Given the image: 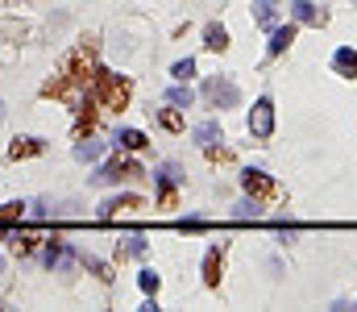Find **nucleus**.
Here are the masks:
<instances>
[{
	"instance_id": "obj_1",
	"label": "nucleus",
	"mask_w": 357,
	"mask_h": 312,
	"mask_svg": "<svg viewBox=\"0 0 357 312\" xmlns=\"http://www.w3.org/2000/svg\"><path fill=\"white\" fill-rule=\"evenodd\" d=\"M91 96L100 101V108H108V112H125V108H129V96H133V84H129L125 75H112V71L96 67V75H91Z\"/></svg>"
},
{
	"instance_id": "obj_2",
	"label": "nucleus",
	"mask_w": 357,
	"mask_h": 312,
	"mask_svg": "<svg viewBox=\"0 0 357 312\" xmlns=\"http://www.w3.org/2000/svg\"><path fill=\"white\" fill-rule=\"evenodd\" d=\"M241 188H245V196H254V200H262V205H282V200H287L282 184H278L274 175H266V171H258V167L241 171Z\"/></svg>"
},
{
	"instance_id": "obj_3",
	"label": "nucleus",
	"mask_w": 357,
	"mask_h": 312,
	"mask_svg": "<svg viewBox=\"0 0 357 312\" xmlns=\"http://www.w3.org/2000/svg\"><path fill=\"white\" fill-rule=\"evenodd\" d=\"M204 101L212 104V108H237V104H241V88H237L229 75H212V80L204 84Z\"/></svg>"
},
{
	"instance_id": "obj_4",
	"label": "nucleus",
	"mask_w": 357,
	"mask_h": 312,
	"mask_svg": "<svg viewBox=\"0 0 357 312\" xmlns=\"http://www.w3.org/2000/svg\"><path fill=\"white\" fill-rule=\"evenodd\" d=\"M146 171H142V163H125V158H112V163H104L96 175H91V184H121V179H142Z\"/></svg>"
},
{
	"instance_id": "obj_5",
	"label": "nucleus",
	"mask_w": 357,
	"mask_h": 312,
	"mask_svg": "<svg viewBox=\"0 0 357 312\" xmlns=\"http://www.w3.org/2000/svg\"><path fill=\"white\" fill-rule=\"evenodd\" d=\"M250 133L258 142H266L270 133H274V101L270 96H258L254 101V108H250Z\"/></svg>"
},
{
	"instance_id": "obj_6",
	"label": "nucleus",
	"mask_w": 357,
	"mask_h": 312,
	"mask_svg": "<svg viewBox=\"0 0 357 312\" xmlns=\"http://www.w3.org/2000/svg\"><path fill=\"white\" fill-rule=\"evenodd\" d=\"M291 21H299V25H328V13L316 4V0H291Z\"/></svg>"
},
{
	"instance_id": "obj_7",
	"label": "nucleus",
	"mask_w": 357,
	"mask_h": 312,
	"mask_svg": "<svg viewBox=\"0 0 357 312\" xmlns=\"http://www.w3.org/2000/svg\"><path fill=\"white\" fill-rule=\"evenodd\" d=\"M295 34H299V21H287V25H274L270 29V42H266V54L270 59H278L291 42H295Z\"/></svg>"
},
{
	"instance_id": "obj_8",
	"label": "nucleus",
	"mask_w": 357,
	"mask_h": 312,
	"mask_svg": "<svg viewBox=\"0 0 357 312\" xmlns=\"http://www.w3.org/2000/svg\"><path fill=\"white\" fill-rule=\"evenodd\" d=\"M137 208H146V200L129 192V196H112V200H104L96 212H100V221H108V216H116V212H137Z\"/></svg>"
},
{
	"instance_id": "obj_9",
	"label": "nucleus",
	"mask_w": 357,
	"mask_h": 312,
	"mask_svg": "<svg viewBox=\"0 0 357 312\" xmlns=\"http://www.w3.org/2000/svg\"><path fill=\"white\" fill-rule=\"evenodd\" d=\"M220 275H225V254H220V246H212L208 254H204V288H220Z\"/></svg>"
},
{
	"instance_id": "obj_10",
	"label": "nucleus",
	"mask_w": 357,
	"mask_h": 312,
	"mask_svg": "<svg viewBox=\"0 0 357 312\" xmlns=\"http://www.w3.org/2000/svg\"><path fill=\"white\" fill-rule=\"evenodd\" d=\"M333 75L357 80V50L354 46H337V54H333Z\"/></svg>"
},
{
	"instance_id": "obj_11",
	"label": "nucleus",
	"mask_w": 357,
	"mask_h": 312,
	"mask_svg": "<svg viewBox=\"0 0 357 312\" xmlns=\"http://www.w3.org/2000/svg\"><path fill=\"white\" fill-rule=\"evenodd\" d=\"M204 46H208L212 54H225V50H229V29H225L220 21H208V25H204Z\"/></svg>"
},
{
	"instance_id": "obj_12",
	"label": "nucleus",
	"mask_w": 357,
	"mask_h": 312,
	"mask_svg": "<svg viewBox=\"0 0 357 312\" xmlns=\"http://www.w3.org/2000/svg\"><path fill=\"white\" fill-rule=\"evenodd\" d=\"M38 154H46V142L42 138H17L13 146H8V158H38Z\"/></svg>"
},
{
	"instance_id": "obj_13",
	"label": "nucleus",
	"mask_w": 357,
	"mask_h": 312,
	"mask_svg": "<svg viewBox=\"0 0 357 312\" xmlns=\"http://www.w3.org/2000/svg\"><path fill=\"white\" fill-rule=\"evenodd\" d=\"M278 0H254V21L262 25V29H274L278 25Z\"/></svg>"
},
{
	"instance_id": "obj_14",
	"label": "nucleus",
	"mask_w": 357,
	"mask_h": 312,
	"mask_svg": "<svg viewBox=\"0 0 357 312\" xmlns=\"http://www.w3.org/2000/svg\"><path fill=\"white\" fill-rule=\"evenodd\" d=\"M112 142H116L121 150H129V154H137V150H146V146H150V138H146L142 129H121Z\"/></svg>"
},
{
	"instance_id": "obj_15",
	"label": "nucleus",
	"mask_w": 357,
	"mask_h": 312,
	"mask_svg": "<svg viewBox=\"0 0 357 312\" xmlns=\"http://www.w3.org/2000/svg\"><path fill=\"white\" fill-rule=\"evenodd\" d=\"M191 138H195L199 146H212V142H220V121H199V125L191 129Z\"/></svg>"
},
{
	"instance_id": "obj_16",
	"label": "nucleus",
	"mask_w": 357,
	"mask_h": 312,
	"mask_svg": "<svg viewBox=\"0 0 357 312\" xmlns=\"http://www.w3.org/2000/svg\"><path fill=\"white\" fill-rule=\"evenodd\" d=\"M158 125H162L167 133H183V125H187V121H183V108H175V104H171V108H158Z\"/></svg>"
},
{
	"instance_id": "obj_17",
	"label": "nucleus",
	"mask_w": 357,
	"mask_h": 312,
	"mask_svg": "<svg viewBox=\"0 0 357 312\" xmlns=\"http://www.w3.org/2000/svg\"><path fill=\"white\" fill-rule=\"evenodd\" d=\"M104 150H108V146H104V142H75V158H79V163H96V158H104Z\"/></svg>"
},
{
	"instance_id": "obj_18",
	"label": "nucleus",
	"mask_w": 357,
	"mask_h": 312,
	"mask_svg": "<svg viewBox=\"0 0 357 312\" xmlns=\"http://www.w3.org/2000/svg\"><path fill=\"white\" fill-rule=\"evenodd\" d=\"M137 288H142L146 296H158V288H162V275H158V271H150V267H142V271H137Z\"/></svg>"
},
{
	"instance_id": "obj_19",
	"label": "nucleus",
	"mask_w": 357,
	"mask_h": 312,
	"mask_svg": "<svg viewBox=\"0 0 357 312\" xmlns=\"http://www.w3.org/2000/svg\"><path fill=\"white\" fill-rule=\"evenodd\" d=\"M38 246H42V237H25V233H17V237H13V254H17V258L38 254Z\"/></svg>"
},
{
	"instance_id": "obj_20",
	"label": "nucleus",
	"mask_w": 357,
	"mask_h": 312,
	"mask_svg": "<svg viewBox=\"0 0 357 312\" xmlns=\"http://www.w3.org/2000/svg\"><path fill=\"white\" fill-rule=\"evenodd\" d=\"M167 104H175V108H191V104H195V92H191L187 84H175V88L167 92Z\"/></svg>"
},
{
	"instance_id": "obj_21",
	"label": "nucleus",
	"mask_w": 357,
	"mask_h": 312,
	"mask_svg": "<svg viewBox=\"0 0 357 312\" xmlns=\"http://www.w3.org/2000/svg\"><path fill=\"white\" fill-rule=\"evenodd\" d=\"M233 216H237V221H250V216H262V200H254V196H245L241 205L233 208Z\"/></svg>"
},
{
	"instance_id": "obj_22",
	"label": "nucleus",
	"mask_w": 357,
	"mask_h": 312,
	"mask_svg": "<svg viewBox=\"0 0 357 312\" xmlns=\"http://www.w3.org/2000/svg\"><path fill=\"white\" fill-rule=\"evenodd\" d=\"M171 75H175L178 84H187V80L195 75V59H178L175 67H171Z\"/></svg>"
},
{
	"instance_id": "obj_23",
	"label": "nucleus",
	"mask_w": 357,
	"mask_h": 312,
	"mask_svg": "<svg viewBox=\"0 0 357 312\" xmlns=\"http://www.w3.org/2000/svg\"><path fill=\"white\" fill-rule=\"evenodd\" d=\"M84 267H88V271L96 275V279H104V283H112V271H108V267H104L100 258H91V254H84Z\"/></svg>"
},
{
	"instance_id": "obj_24",
	"label": "nucleus",
	"mask_w": 357,
	"mask_h": 312,
	"mask_svg": "<svg viewBox=\"0 0 357 312\" xmlns=\"http://www.w3.org/2000/svg\"><path fill=\"white\" fill-rule=\"evenodd\" d=\"M142 254H146V237H129L121 246V258H142Z\"/></svg>"
},
{
	"instance_id": "obj_25",
	"label": "nucleus",
	"mask_w": 357,
	"mask_h": 312,
	"mask_svg": "<svg viewBox=\"0 0 357 312\" xmlns=\"http://www.w3.org/2000/svg\"><path fill=\"white\" fill-rule=\"evenodd\" d=\"M25 208H29V205H21V200H13V205H4V208H0V229H4L8 221H17V216H25Z\"/></svg>"
},
{
	"instance_id": "obj_26",
	"label": "nucleus",
	"mask_w": 357,
	"mask_h": 312,
	"mask_svg": "<svg viewBox=\"0 0 357 312\" xmlns=\"http://www.w3.org/2000/svg\"><path fill=\"white\" fill-rule=\"evenodd\" d=\"M158 205L175 208V184H158Z\"/></svg>"
},
{
	"instance_id": "obj_27",
	"label": "nucleus",
	"mask_w": 357,
	"mask_h": 312,
	"mask_svg": "<svg viewBox=\"0 0 357 312\" xmlns=\"http://www.w3.org/2000/svg\"><path fill=\"white\" fill-rule=\"evenodd\" d=\"M204 154H208L212 163H225V158H229V150H225V146H216V142H212V146H204Z\"/></svg>"
},
{
	"instance_id": "obj_28",
	"label": "nucleus",
	"mask_w": 357,
	"mask_h": 312,
	"mask_svg": "<svg viewBox=\"0 0 357 312\" xmlns=\"http://www.w3.org/2000/svg\"><path fill=\"white\" fill-rule=\"evenodd\" d=\"M0 275H4V258H0Z\"/></svg>"
},
{
	"instance_id": "obj_29",
	"label": "nucleus",
	"mask_w": 357,
	"mask_h": 312,
	"mask_svg": "<svg viewBox=\"0 0 357 312\" xmlns=\"http://www.w3.org/2000/svg\"><path fill=\"white\" fill-rule=\"evenodd\" d=\"M0 117H4V101H0Z\"/></svg>"
},
{
	"instance_id": "obj_30",
	"label": "nucleus",
	"mask_w": 357,
	"mask_h": 312,
	"mask_svg": "<svg viewBox=\"0 0 357 312\" xmlns=\"http://www.w3.org/2000/svg\"><path fill=\"white\" fill-rule=\"evenodd\" d=\"M354 309H357V304H354Z\"/></svg>"
}]
</instances>
